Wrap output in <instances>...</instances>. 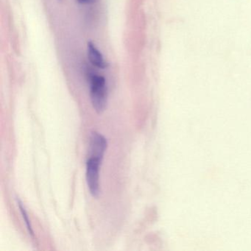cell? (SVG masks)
<instances>
[{
  "label": "cell",
  "instance_id": "5",
  "mask_svg": "<svg viewBox=\"0 0 251 251\" xmlns=\"http://www.w3.org/2000/svg\"><path fill=\"white\" fill-rule=\"evenodd\" d=\"M18 205L20 211H21L22 215H23V219H24L25 222L26 226H27V230H28L29 233H30L32 236H34V232H33L31 223H30V220H29L28 214H27V211H26L24 205H23V202L20 201H18Z\"/></svg>",
  "mask_w": 251,
  "mask_h": 251
},
{
  "label": "cell",
  "instance_id": "1",
  "mask_svg": "<svg viewBox=\"0 0 251 251\" xmlns=\"http://www.w3.org/2000/svg\"><path fill=\"white\" fill-rule=\"evenodd\" d=\"M90 98L92 106L98 114L105 111L108 102V87L106 80L103 76L98 74H91Z\"/></svg>",
  "mask_w": 251,
  "mask_h": 251
},
{
  "label": "cell",
  "instance_id": "6",
  "mask_svg": "<svg viewBox=\"0 0 251 251\" xmlns=\"http://www.w3.org/2000/svg\"><path fill=\"white\" fill-rule=\"evenodd\" d=\"M89 0H77V2L80 4H85L89 2Z\"/></svg>",
  "mask_w": 251,
  "mask_h": 251
},
{
  "label": "cell",
  "instance_id": "2",
  "mask_svg": "<svg viewBox=\"0 0 251 251\" xmlns=\"http://www.w3.org/2000/svg\"><path fill=\"white\" fill-rule=\"evenodd\" d=\"M102 161L99 158L89 157L86 163V181L91 195L95 198H98L100 194V166Z\"/></svg>",
  "mask_w": 251,
  "mask_h": 251
},
{
  "label": "cell",
  "instance_id": "3",
  "mask_svg": "<svg viewBox=\"0 0 251 251\" xmlns=\"http://www.w3.org/2000/svg\"><path fill=\"white\" fill-rule=\"evenodd\" d=\"M90 156L103 159L104 154L108 148V142L106 139L98 132H92L91 133L90 141Z\"/></svg>",
  "mask_w": 251,
  "mask_h": 251
},
{
  "label": "cell",
  "instance_id": "7",
  "mask_svg": "<svg viewBox=\"0 0 251 251\" xmlns=\"http://www.w3.org/2000/svg\"><path fill=\"white\" fill-rule=\"evenodd\" d=\"M60 1H61V0H60Z\"/></svg>",
  "mask_w": 251,
  "mask_h": 251
},
{
  "label": "cell",
  "instance_id": "4",
  "mask_svg": "<svg viewBox=\"0 0 251 251\" xmlns=\"http://www.w3.org/2000/svg\"><path fill=\"white\" fill-rule=\"evenodd\" d=\"M87 55L91 64L98 68L103 70L108 67L102 52L98 50L96 45L92 42H88Z\"/></svg>",
  "mask_w": 251,
  "mask_h": 251
}]
</instances>
